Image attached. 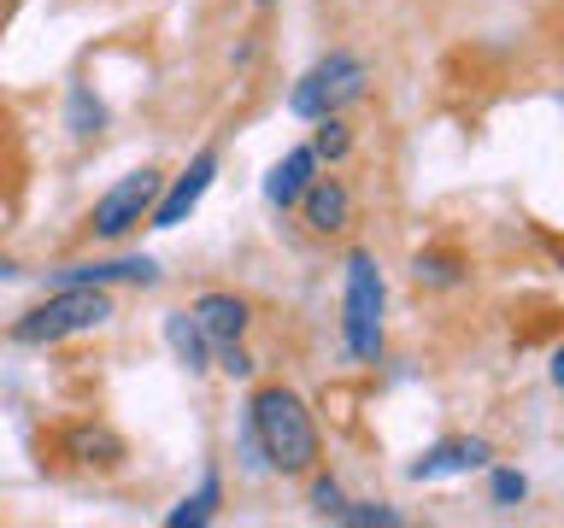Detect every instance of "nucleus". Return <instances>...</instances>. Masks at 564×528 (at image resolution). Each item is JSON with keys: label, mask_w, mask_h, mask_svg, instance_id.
I'll return each instance as SVG.
<instances>
[{"label": "nucleus", "mask_w": 564, "mask_h": 528, "mask_svg": "<svg viewBox=\"0 0 564 528\" xmlns=\"http://www.w3.org/2000/svg\"><path fill=\"white\" fill-rule=\"evenodd\" d=\"M247 435H253L259 458L271 464L276 475H312L317 458H324V440H317V422H312V405L282 382H264L253 387L247 399Z\"/></svg>", "instance_id": "nucleus-1"}, {"label": "nucleus", "mask_w": 564, "mask_h": 528, "mask_svg": "<svg viewBox=\"0 0 564 528\" xmlns=\"http://www.w3.org/2000/svg\"><path fill=\"white\" fill-rule=\"evenodd\" d=\"M112 323V294L106 288H59L47 294L42 306H30L24 317L12 323V341L24 346H59L70 334H88V329H106Z\"/></svg>", "instance_id": "nucleus-2"}, {"label": "nucleus", "mask_w": 564, "mask_h": 528, "mask_svg": "<svg viewBox=\"0 0 564 528\" xmlns=\"http://www.w3.org/2000/svg\"><path fill=\"white\" fill-rule=\"evenodd\" d=\"M382 264L377 253L352 246L347 253V294H341V334H347V352L359 364H377L382 359Z\"/></svg>", "instance_id": "nucleus-3"}, {"label": "nucleus", "mask_w": 564, "mask_h": 528, "mask_svg": "<svg viewBox=\"0 0 564 528\" xmlns=\"http://www.w3.org/2000/svg\"><path fill=\"white\" fill-rule=\"evenodd\" d=\"M365 82H370V70L359 53H347V47H329L324 59H317L306 77L294 82V95H289V112L294 118H341L352 100H365Z\"/></svg>", "instance_id": "nucleus-4"}, {"label": "nucleus", "mask_w": 564, "mask_h": 528, "mask_svg": "<svg viewBox=\"0 0 564 528\" xmlns=\"http://www.w3.org/2000/svg\"><path fill=\"white\" fill-rule=\"evenodd\" d=\"M159 188H165V176H159L153 165H141V170H130V176H118V183L95 200V211H88V229H95L100 241H123L130 229L148 223V211H153V200H159Z\"/></svg>", "instance_id": "nucleus-5"}, {"label": "nucleus", "mask_w": 564, "mask_h": 528, "mask_svg": "<svg viewBox=\"0 0 564 528\" xmlns=\"http://www.w3.org/2000/svg\"><path fill=\"white\" fill-rule=\"evenodd\" d=\"M212 176H218V147H200V153L188 158V170H183V176H171V183L159 188V200H153V211H148V223H153V229L188 223V218H194V206L206 200Z\"/></svg>", "instance_id": "nucleus-6"}, {"label": "nucleus", "mask_w": 564, "mask_h": 528, "mask_svg": "<svg viewBox=\"0 0 564 528\" xmlns=\"http://www.w3.org/2000/svg\"><path fill=\"white\" fill-rule=\"evenodd\" d=\"M294 206H300V218H306L312 235H341L352 223V194H347L341 176H312Z\"/></svg>", "instance_id": "nucleus-7"}, {"label": "nucleus", "mask_w": 564, "mask_h": 528, "mask_svg": "<svg viewBox=\"0 0 564 528\" xmlns=\"http://www.w3.org/2000/svg\"><path fill=\"white\" fill-rule=\"evenodd\" d=\"M188 317L200 323L206 346H229V341H241V334H247V323H253V306H247L241 294L212 288V294H200V299L188 306Z\"/></svg>", "instance_id": "nucleus-8"}, {"label": "nucleus", "mask_w": 564, "mask_h": 528, "mask_svg": "<svg viewBox=\"0 0 564 528\" xmlns=\"http://www.w3.org/2000/svg\"><path fill=\"white\" fill-rule=\"evenodd\" d=\"M488 440H476V435H458V440H441V447H430L412 464V482H441V475H470V470H482L488 464Z\"/></svg>", "instance_id": "nucleus-9"}, {"label": "nucleus", "mask_w": 564, "mask_h": 528, "mask_svg": "<svg viewBox=\"0 0 564 528\" xmlns=\"http://www.w3.org/2000/svg\"><path fill=\"white\" fill-rule=\"evenodd\" d=\"M59 452L83 470H118L123 464V440L106 429V422H70L59 435Z\"/></svg>", "instance_id": "nucleus-10"}, {"label": "nucleus", "mask_w": 564, "mask_h": 528, "mask_svg": "<svg viewBox=\"0 0 564 528\" xmlns=\"http://www.w3.org/2000/svg\"><path fill=\"white\" fill-rule=\"evenodd\" d=\"M112 282H141V288H153L159 264L153 258H112V264H65L59 271V288H112Z\"/></svg>", "instance_id": "nucleus-11"}, {"label": "nucleus", "mask_w": 564, "mask_h": 528, "mask_svg": "<svg viewBox=\"0 0 564 528\" xmlns=\"http://www.w3.org/2000/svg\"><path fill=\"white\" fill-rule=\"evenodd\" d=\"M312 176H317V153L306 147V141H300V147H289V153H282L276 165H271V176H264V200H271L276 211H289L300 194H306Z\"/></svg>", "instance_id": "nucleus-12"}, {"label": "nucleus", "mask_w": 564, "mask_h": 528, "mask_svg": "<svg viewBox=\"0 0 564 528\" xmlns=\"http://www.w3.org/2000/svg\"><path fill=\"white\" fill-rule=\"evenodd\" d=\"M165 346L176 352V364H188V370H206L212 364V346H206V334H200V323H194L188 311H171L165 317Z\"/></svg>", "instance_id": "nucleus-13"}, {"label": "nucleus", "mask_w": 564, "mask_h": 528, "mask_svg": "<svg viewBox=\"0 0 564 528\" xmlns=\"http://www.w3.org/2000/svg\"><path fill=\"white\" fill-rule=\"evenodd\" d=\"M218 505H224V482H218V470H206V482H200V493H194V499H183L171 510V528H200V522H212L218 517Z\"/></svg>", "instance_id": "nucleus-14"}, {"label": "nucleus", "mask_w": 564, "mask_h": 528, "mask_svg": "<svg viewBox=\"0 0 564 528\" xmlns=\"http://www.w3.org/2000/svg\"><path fill=\"white\" fill-rule=\"evenodd\" d=\"M412 276L423 282V288H458V282H465V258L458 253H417Z\"/></svg>", "instance_id": "nucleus-15"}, {"label": "nucleus", "mask_w": 564, "mask_h": 528, "mask_svg": "<svg viewBox=\"0 0 564 528\" xmlns=\"http://www.w3.org/2000/svg\"><path fill=\"white\" fill-rule=\"evenodd\" d=\"M70 135H77V141H88V135H100V123H106V106L95 100V95H88V88L77 82V88H70Z\"/></svg>", "instance_id": "nucleus-16"}, {"label": "nucleus", "mask_w": 564, "mask_h": 528, "mask_svg": "<svg viewBox=\"0 0 564 528\" xmlns=\"http://www.w3.org/2000/svg\"><path fill=\"white\" fill-rule=\"evenodd\" d=\"M306 147L317 153V165H324V158H329V165H335V158H347V147H352V135H347V123H341V118H317V135L306 141Z\"/></svg>", "instance_id": "nucleus-17"}, {"label": "nucleus", "mask_w": 564, "mask_h": 528, "mask_svg": "<svg viewBox=\"0 0 564 528\" xmlns=\"http://www.w3.org/2000/svg\"><path fill=\"white\" fill-rule=\"evenodd\" d=\"M529 499V475L523 470H494V505L511 510V505H523Z\"/></svg>", "instance_id": "nucleus-18"}, {"label": "nucleus", "mask_w": 564, "mask_h": 528, "mask_svg": "<svg viewBox=\"0 0 564 528\" xmlns=\"http://www.w3.org/2000/svg\"><path fill=\"white\" fill-rule=\"evenodd\" d=\"M341 505H347V493L335 475H312V510L317 517H341Z\"/></svg>", "instance_id": "nucleus-19"}, {"label": "nucleus", "mask_w": 564, "mask_h": 528, "mask_svg": "<svg viewBox=\"0 0 564 528\" xmlns=\"http://www.w3.org/2000/svg\"><path fill=\"white\" fill-rule=\"evenodd\" d=\"M335 522H359V528L382 522V528H400V510H388V505H341V517H335Z\"/></svg>", "instance_id": "nucleus-20"}, {"label": "nucleus", "mask_w": 564, "mask_h": 528, "mask_svg": "<svg viewBox=\"0 0 564 528\" xmlns=\"http://www.w3.org/2000/svg\"><path fill=\"white\" fill-rule=\"evenodd\" d=\"M212 359H218L224 376H253V359H247V346L241 341H229V346H212Z\"/></svg>", "instance_id": "nucleus-21"}, {"label": "nucleus", "mask_w": 564, "mask_h": 528, "mask_svg": "<svg viewBox=\"0 0 564 528\" xmlns=\"http://www.w3.org/2000/svg\"><path fill=\"white\" fill-rule=\"evenodd\" d=\"M12 276H18V264H12V258H0V282H12Z\"/></svg>", "instance_id": "nucleus-22"}, {"label": "nucleus", "mask_w": 564, "mask_h": 528, "mask_svg": "<svg viewBox=\"0 0 564 528\" xmlns=\"http://www.w3.org/2000/svg\"><path fill=\"white\" fill-rule=\"evenodd\" d=\"M259 7H276V0H259Z\"/></svg>", "instance_id": "nucleus-23"}]
</instances>
